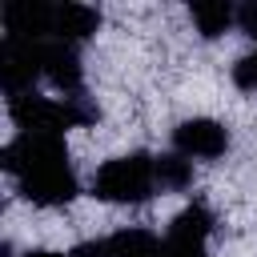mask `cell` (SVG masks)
Here are the masks:
<instances>
[{
    "label": "cell",
    "instance_id": "6da1fadb",
    "mask_svg": "<svg viewBox=\"0 0 257 257\" xmlns=\"http://www.w3.org/2000/svg\"><path fill=\"white\" fill-rule=\"evenodd\" d=\"M153 189H157V161L145 153L116 157V161L100 165L92 177V193L112 205H141L153 197Z\"/></svg>",
    "mask_w": 257,
    "mask_h": 257
},
{
    "label": "cell",
    "instance_id": "7a4b0ae2",
    "mask_svg": "<svg viewBox=\"0 0 257 257\" xmlns=\"http://www.w3.org/2000/svg\"><path fill=\"white\" fill-rule=\"evenodd\" d=\"M12 120L20 124V133H64V128H76V124H92L96 120V108L84 100V96H64V100H44L36 92H24L8 104Z\"/></svg>",
    "mask_w": 257,
    "mask_h": 257
},
{
    "label": "cell",
    "instance_id": "3957f363",
    "mask_svg": "<svg viewBox=\"0 0 257 257\" xmlns=\"http://www.w3.org/2000/svg\"><path fill=\"white\" fill-rule=\"evenodd\" d=\"M36 76H44V44L4 36V44H0V84H4V92L16 100V96L32 92Z\"/></svg>",
    "mask_w": 257,
    "mask_h": 257
},
{
    "label": "cell",
    "instance_id": "277c9868",
    "mask_svg": "<svg viewBox=\"0 0 257 257\" xmlns=\"http://www.w3.org/2000/svg\"><path fill=\"white\" fill-rule=\"evenodd\" d=\"M56 161H68L64 137H56V133H20V137L0 153V165H4L16 181H20L24 173L44 169V165H56Z\"/></svg>",
    "mask_w": 257,
    "mask_h": 257
},
{
    "label": "cell",
    "instance_id": "5b68a950",
    "mask_svg": "<svg viewBox=\"0 0 257 257\" xmlns=\"http://www.w3.org/2000/svg\"><path fill=\"white\" fill-rule=\"evenodd\" d=\"M213 229V213L209 205L193 201L185 213H177V221L169 225V237L161 245V257H209L205 253V237Z\"/></svg>",
    "mask_w": 257,
    "mask_h": 257
},
{
    "label": "cell",
    "instance_id": "8992f818",
    "mask_svg": "<svg viewBox=\"0 0 257 257\" xmlns=\"http://www.w3.org/2000/svg\"><path fill=\"white\" fill-rule=\"evenodd\" d=\"M20 193L32 201V205H68L76 197V177L68 169V161H56V165H44V169H32L20 177Z\"/></svg>",
    "mask_w": 257,
    "mask_h": 257
},
{
    "label": "cell",
    "instance_id": "52a82bcc",
    "mask_svg": "<svg viewBox=\"0 0 257 257\" xmlns=\"http://www.w3.org/2000/svg\"><path fill=\"white\" fill-rule=\"evenodd\" d=\"M173 145L181 157H197V161H213L229 149V133L225 124L209 120V116H193V120H181L173 128Z\"/></svg>",
    "mask_w": 257,
    "mask_h": 257
},
{
    "label": "cell",
    "instance_id": "ba28073f",
    "mask_svg": "<svg viewBox=\"0 0 257 257\" xmlns=\"http://www.w3.org/2000/svg\"><path fill=\"white\" fill-rule=\"evenodd\" d=\"M4 28L16 40L40 44V36L56 28V8L44 4V0H12V4H4Z\"/></svg>",
    "mask_w": 257,
    "mask_h": 257
},
{
    "label": "cell",
    "instance_id": "9c48e42d",
    "mask_svg": "<svg viewBox=\"0 0 257 257\" xmlns=\"http://www.w3.org/2000/svg\"><path fill=\"white\" fill-rule=\"evenodd\" d=\"M44 76L60 88V92H68V96H80V56H76V48L72 44H64V40H52V44H44Z\"/></svg>",
    "mask_w": 257,
    "mask_h": 257
},
{
    "label": "cell",
    "instance_id": "30bf717a",
    "mask_svg": "<svg viewBox=\"0 0 257 257\" xmlns=\"http://www.w3.org/2000/svg\"><path fill=\"white\" fill-rule=\"evenodd\" d=\"M100 28V12L96 8H88V4H56V40H64V44H76V40H88L92 32Z\"/></svg>",
    "mask_w": 257,
    "mask_h": 257
},
{
    "label": "cell",
    "instance_id": "8fae6325",
    "mask_svg": "<svg viewBox=\"0 0 257 257\" xmlns=\"http://www.w3.org/2000/svg\"><path fill=\"white\" fill-rule=\"evenodd\" d=\"M108 257H161V241L149 229H120L108 237Z\"/></svg>",
    "mask_w": 257,
    "mask_h": 257
},
{
    "label": "cell",
    "instance_id": "7c38bea8",
    "mask_svg": "<svg viewBox=\"0 0 257 257\" xmlns=\"http://www.w3.org/2000/svg\"><path fill=\"white\" fill-rule=\"evenodd\" d=\"M189 16H193L197 32H201V36H209V40H213V36H221V32L237 20V12H233L229 4H193V8H189Z\"/></svg>",
    "mask_w": 257,
    "mask_h": 257
},
{
    "label": "cell",
    "instance_id": "4fadbf2b",
    "mask_svg": "<svg viewBox=\"0 0 257 257\" xmlns=\"http://www.w3.org/2000/svg\"><path fill=\"white\" fill-rule=\"evenodd\" d=\"M189 181H193V169L181 153L157 157V185L161 189H189Z\"/></svg>",
    "mask_w": 257,
    "mask_h": 257
},
{
    "label": "cell",
    "instance_id": "5bb4252c",
    "mask_svg": "<svg viewBox=\"0 0 257 257\" xmlns=\"http://www.w3.org/2000/svg\"><path fill=\"white\" fill-rule=\"evenodd\" d=\"M233 80H237V88H245V92H257V52L237 60V68H233Z\"/></svg>",
    "mask_w": 257,
    "mask_h": 257
},
{
    "label": "cell",
    "instance_id": "9a60e30c",
    "mask_svg": "<svg viewBox=\"0 0 257 257\" xmlns=\"http://www.w3.org/2000/svg\"><path fill=\"white\" fill-rule=\"evenodd\" d=\"M237 24H241V32H245L249 40H257V0L245 4V8H237Z\"/></svg>",
    "mask_w": 257,
    "mask_h": 257
},
{
    "label": "cell",
    "instance_id": "2e32d148",
    "mask_svg": "<svg viewBox=\"0 0 257 257\" xmlns=\"http://www.w3.org/2000/svg\"><path fill=\"white\" fill-rule=\"evenodd\" d=\"M68 257H108V241H80Z\"/></svg>",
    "mask_w": 257,
    "mask_h": 257
},
{
    "label": "cell",
    "instance_id": "e0dca14e",
    "mask_svg": "<svg viewBox=\"0 0 257 257\" xmlns=\"http://www.w3.org/2000/svg\"><path fill=\"white\" fill-rule=\"evenodd\" d=\"M28 257H60V253H52V249H36V253H28Z\"/></svg>",
    "mask_w": 257,
    "mask_h": 257
}]
</instances>
